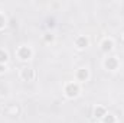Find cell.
Returning a JSON list of instances; mask_svg holds the SVG:
<instances>
[{
	"label": "cell",
	"instance_id": "cell-9",
	"mask_svg": "<svg viewBox=\"0 0 124 123\" xmlns=\"http://www.w3.org/2000/svg\"><path fill=\"white\" fill-rule=\"evenodd\" d=\"M105 114H107L105 107H102V106H97V107L94 109V116H95L97 119H102Z\"/></svg>",
	"mask_w": 124,
	"mask_h": 123
},
{
	"label": "cell",
	"instance_id": "cell-1",
	"mask_svg": "<svg viewBox=\"0 0 124 123\" xmlns=\"http://www.w3.org/2000/svg\"><path fill=\"white\" fill-rule=\"evenodd\" d=\"M65 94H66V97H69V98H75L78 94H79V84L78 83H68L66 86H65Z\"/></svg>",
	"mask_w": 124,
	"mask_h": 123
},
{
	"label": "cell",
	"instance_id": "cell-8",
	"mask_svg": "<svg viewBox=\"0 0 124 123\" xmlns=\"http://www.w3.org/2000/svg\"><path fill=\"white\" fill-rule=\"evenodd\" d=\"M113 46H114V42L111 41V39H104L102 41V44H101V49H102V52H110L111 49H113Z\"/></svg>",
	"mask_w": 124,
	"mask_h": 123
},
{
	"label": "cell",
	"instance_id": "cell-3",
	"mask_svg": "<svg viewBox=\"0 0 124 123\" xmlns=\"http://www.w3.org/2000/svg\"><path fill=\"white\" fill-rule=\"evenodd\" d=\"M17 57L22 60V61H28L32 58V49L29 46H20L17 49Z\"/></svg>",
	"mask_w": 124,
	"mask_h": 123
},
{
	"label": "cell",
	"instance_id": "cell-7",
	"mask_svg": "<svg viewBox=\"0 0 124 123\" xmlns=\"http://www.w3.org/2000/svg\"><path fill=\"white\" fill-rule=\"evenodd\" d=\"M88 77H90V71H88L87 68H79V70L77 71V80H79V81H87Z\"/></svg>",
	"mask_w": 124,
	"mask_h": 123
},
{
	"label": "cell",
	"instance_id": "cell-5",
	"mask_svg": "<svg viewBox=\"0 0 124 123\" xmlns=\"http://www.w3.org/2000/svg\"><path fill=\"white\" fill-rule=\"evenodd\" d=\"M75 45H77V48H79V49L87 48V46H88V38L84 36V35L77 36V38H75Z\"/></svg>",
	"mask_w": 124,
	"mask_h": 123
},
{
	"label": "cell",
	"instance_id": "cell-2",
	"mask_svg": "<svg viewBox=\"0 0 124 123\" xmlns=\"http://www.w3.org/2000/svg\"><path fill=\"white\" fill-rule=\"evenodd\" d=\"M20 78H22L23 81H33V80L36 78V72H35L33 68L25 67V68H22V71H20Z\"/></svg>",
	"mask_w": 124,
	"mask_h": 123
},
{
	"label": "cell",
	"instance_id": "cell-13",
	"mask_svg": "<svg viewBox=\"0 0 124 123\" xmlns=\"http://www.w3.org/2000/svg\"><path fill=\"white\" fill-rule=\"evenodd\" d=\"M45 41H54V35H51V33H46V36H45Z\"/></svg>",
	"mask_w": 124,
	"mask_h": 123
},
{
	"label": "cell",
	"instance_id": "cell-6",
	"mask_svg": "<svg viewBox=\"0 0 124 123\" xmlns=\"http://www.w3.org/2000/svg\"><path fill=\"white\" fill-rule=\"evenodd\" d=\"M4 113L7 116H17L20 113V107L17 104H9L6 109H4Z\"/></svg>",
	"mask_w": 124,
	"mask_h": 123
},
{
	"label": "cell",
	"instance_id": "cell-11",
	"mask_svg": "<svg viewBox=\"0 0 124 123\" xmlns=\"http://www.w3.org/2000/svg\"><path fill=\"white\" fill-rule=\"evenodd\" d=\"M7 58H9L7 52H6L4 49H0V64H6V61H7Z\"/></svg>",
	"mask_w": 124,
	"mask_h": 123
},
{
	"label": "cell",
	"instance_id": "cell-4",
	"mask_svg": "<svg viewBox=\"0 0 124 123\" xmlns=\"http://www.w3.org/2000/svg\"><path fill=\"white\" fill-rule=\"evenodd\" d=\"M118 65H120V62H118V60H117L116 57L105 58V61H104V67H105L107 70H110V71L117 70V68H118Z\"/></svg>",
	"mask_w": 124,
	"mask_h": 123
},
{
	"label": "cell",
	"instance_id": "cell-10",
	"mask_svg": "<svg viewBox=\"0 0 124 123\" xmlns=\"http://www.w3.org/2000/svg\"><path fill=\"white\" fill-rule=\"evenodd\" d=\"M102 123H116V117L113 114H105L102 117Z\"/></svg>",
	"mask_w": 124,
	"mask_h": 123
},
{
	"label": "cell",
	"instance_id": "cell-14",
	"mask_svg": "<svg viewBox=\"0 0 124 123\" xmlns=\"http://www.w3.org/2000/svg\"><path fill=\"white\" fill-rule=\"evenodd\" d=\"M6 71V64H0V74Z\"/></svg>",
	"mask_w": 124,
	"mask_h": 123
},
{
	"label": "cell",
	"instance_id": "cell-15",
	"mask_svg": "<svg viewBox=\"0 0 124 123\" xmlns=\"http://www.w3.org/2000/svg\"><path fill=\"white\" fill-rule=\"evenodd\" d=\"M120 41H121V42H124V31L120 33Z\"/></svg>",
	"mask_w": 124,
	"mask_h": 123
},
{
	"label": "cell",
	"instance_id": "cell-12",
	"mask_svg": "<svg viewBox=\"0 0 124 123\" xmlns=\"http://www.w3.org/2000/svg\"><path fill=\"white\" fill-rule=\"evenodd\" d=\"M4 25H6V18H4L3 13H0V29H3Z\"/></svg>",
	"mask_w": 124,
	"mask_h": 123
}]
</instances>
